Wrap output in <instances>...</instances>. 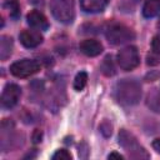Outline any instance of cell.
I'll return each instance as SVG.
<instances>
[{"label": "cell", "instance_id": "obj_1", "mask_svg": "<svg viewBox=\"0 0 160 160\" xmlns=\"http://www.w3.org/2000/svg\"><path fill=\"white\" fill-rule=\"evenodd\" d=\"M141 96V88L134 80H122L116 86V99L122 105H134Z\"/></svg>", "mask_w": 160, "mask_h": 160}, {"label": "cell", "instance_id": "obj_2", "mask_svg": "<svg viewBox=\"0 0 160 160\" xmlns=\"http://www.w3.org/2000/svg\"><path fill=\"white\" fill-rule=\"evenodd\" d=\"M50 10L52 16L62 24L72 22L75 18L74 0H50Z\"/></svg>", "mask_w": 160, "mask_h": 160}, {"label": "cell", "instance_id": "obj_3", "mask_svg": "<svg viewBox=\"0 0 160 160\" xmlns=\"http://www.w3.org/2000/svg\"><path fill=\"white\" fill-rule=\"evenodd\" d=\"M119 142L131 158H135V159H148L149 158V154L146 152V150L142 146H140L138 140L126 130L120 131Z\"/></svg>", "mask_w": 160, "mask_h": 160}, {"label": "cell", "instance_id": "obj_4", "mask_svg": "<svg viewBox=\"0 0 160 160\" xmlns=\"http://www.w3.org/2000/svg\"><path fill=\"white\" fill-rule=\"evenodd\" d=\"M116 60H118L119 66L125 71L135 69L139 65V61H140L139 52H138L135 46H126V48L121 49L118 52Z\"/></svg>", "mask_w": 160, "mask_h": 160}, {"label": "cell", "instance_id": "obj_5", "mask_svg": "<svg viewBox=\"0 0 160 160\" xmlns=\"http://www.w3.org/2000/svg\"><path fill=\"white\" fill-rule=\"evenodd\" d=\"M39 70H40L39 62L31 59H22L15 61L10 66V72L16 78H28L36 74Z\"/></svg>", "mask_w": 160, "mask_h": 160}, {"label": "cell", "instance_id": "obj_6", "mask_svg": "<svg viewBox=\"0 0 160 160\" xmlns=\"http://www.w3.org/2000/svg\"><path fill=\"white\" fill-rule=\"evenodd\" d=\"M134 32L130 28L122 25V24H114L106 30V38L109 42L114 45H119L122 42H126L134 38Z\"/></svg>", "mask_w": 160, "mask_h": 160}, {"label": "cell", "instance_id": "obj_7", "mask_svg": "<svg viewBox=\"0 0 160 160\" xmlns=\"http://www.w3.org/2000/svg\"><path fill=\"white\" fill-rule=\"evenodd\" d=\"M21 96V89L16 84H8L1 94V105L4 108H12L18 104Z\"/></svg>", "mask_w": 160, "mask_h": 160}, {"label": "cell", "instance_id": "obj_8", "mask_svg": "<svg viewBox=\"0 0 160 160\" xmlns=\"http://www.w3.org/2000/svg\"><path fill=\"white\" fill-rule=\"evenodd\" d=\"M20 42L25 48H36L42 42V35L36 30H24L19 35Z\"/></svg>", "mask_w": 160, "mask_h": 160}, {"label": "cell", "instance_id": "obj_9", "mask_svg": "<svg viewBox=\"0 0 160 160\" xmlns=\"http://www.w3.org/2000/svg\"><path fill=\"white\" fill-rule=\"evenodd\" d=\"M28 19V22L30 26H32L34 29H38V30H46L49 28V22H48V19L45 18V15L38 10H32L26 16Z\"/></svg>", "mask_w": 160, "mask_h": 160}, {"label": "cell", "instance_id": "obj_10", "mask_svg": "<svg viewBox=\"0 0 160 160\" xmlns=\"http://www.w3.org/2000/svg\"><path fill=\"white\" fill-rule=\"evenodd\" d=\"M80 50L86 56H98L102 51V45L98 40L88 39L80 42Z\"/></svg>", "mask_w": 160, "mask_h": 160}, {"label": "cell", "instance_id": "obj_11", "mask_svg": "<svg viewBox=\"0 0 160 160\" xmlns=\"http://www.w3.org/2000/svg\"><path fill=\"white\" fill-rule=\"evenodd\" d=\"M110 0H80L81 9L86 12H99L102 11Z\"/></svg>", "mask_w": 160, "mask_h": 160}, {"label": "cell", "instance_id": "obj_12", "mask_svg": "<svg viewBox=\"0 0 160 160\" xmlns=\"http://www.w3.org/2000/svg\"><path fill=\"white\" fill-rule=\"evenodd\" d=\"M160 12V0H146L142 6V15L145 18H154Z\"/></svg>", "mask_w": 160, "mask_h": 160}, {"label": "cell", "instance_id": "obj_13", "mask_svg": "<svg viewBox=\"0 0 160 160\" xmlns=\"http://www.w3.org/2000/svg\"><path fill=\"white\" fill-rule=\"evenodd\" d=\"M11 49H12V39L10 36L2 35L0 40V59L1 60L8 59L11 54Z\"/></svg>", "mask_w": 160, "mask_h": 160}, {"label": "cell", "instance_id": "obj_14", "mask_svg": "<svg viewBox=\"0 0 160 160\" xmlns=\"http://www.w3.org/2000/svg\"><path fill=\"white\" fill-rule=\"evenodd\" d=\"M86 82H88V74L85 71H80L76 74V76L74 79V89L76 91H81L85 88Z\"/></svg>", "mask_w": 160, "mask_h": 160}, {"label": "cell", "instance_id": "obj_15", "mask_svg": "<svg viewBox=\"0 0 160 160\" xmlns=\"http://www.w3.org/2000/svg\"><path fill=\"white\" fill-rule=\"evenodd\" d=\"M101 71L104 75L106 76H112L115 74V68H114V64H112V60H111V56H106L101 64Z\"/></svg>", "mask_w": 160, "mask_h": 160}, {"label": "cell", "instance_id": "obj_16", "mask_svg": "<svg viewBox=\"0 0 160 160\" xmlns=\"http://www.w3.org/2000/svg\"><path fill=\"white\" fill-rule=\"evenodd\" d=\"M5 8L9 9V12H10V16L16 19L20 14V5L16 0H8L5 2Z\"/></svg>", "mask_w": 160, "mask_h": 160}, {"label": "cell", "instance_id": "obj_17", "mask_svg": "<svg viewBox=\"0 0 160 160\" xmlns=\"http://www.w3.org/2000/svg\"><path fill=\"white\" fill-rule=\"evenodd\" d=\"M70 159H71V154L65 149L56 150V152L52 155V160H70Z\"/></svg>", "mask_w": 160, "mask_h": 160}, {"label": "cell", "instance_id": "obj_18", "mask_svg": "<svg viewBox=\"0 0 160 160\" xmlns=\"http://www.w3.org/2000/svg\"><path fill=\"white\" fill-rule=\"evenodd\" d=\"M151 49H152V52L160 55V35H156V36L152 38V40H151Z\"/></svg>", "mask_w": 160, "mask_h": 160}, {"label": "cell", "instance_id": "obj_19", "mask_svg": "<svg viewBox=\"0 0 160 160\" xmlns=\"http://www.w3.org/2000/svg\"><path fill=\"white\" fill-rule=\"evenodd\" d=\"M41 138H42L41 131H40L39 129H36V130L34 131V134H32V141H34V142H40V141H41Z\"/></svg>", "mask_w": 160, "mask_h": 160}, {"label": "cell", "instance_id": "obj_20", "mask_svg": "<svg viewBox=\"0 0 160 160\" xmlns=\"http://www.w3.org/2000/svg\"><path fill=\"white\" fill-rule=\"evenodd\" d=\"M152 148L156 150V152L160 154V139H155V140L152 141Z\"/></svg>", "mask_w": 160, "mask_h": 160}, {"label": "cell", "instance_id": "obj_21", "mask_svg": "<svg viewBox=\"0 0 160 160\" xmlns=\"http://www.w3.org/2000/svg\"><path fill=\"white\" fill-rule=\"evenodd\" d=\"M109 159H122V155H120V154H118V152H111V154H109V156H108Z\"/></svg>", "mask_w": 160, "mask_h": 160}, {"label": "cell", "instance_id": "obj_22", "mask_svg": "<svg viewBox=\"0 0 160 160\" xmlns=\"http://www.w3.org/2000/svg\"><path fill=\"white\" fill-rule=\"evenodd\" d=\"M158 26H159V28H160V21H159V24H158Z\"/></svg>", "mask_w": 160, "mask_h": 160}]
</instances>
